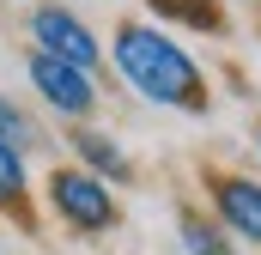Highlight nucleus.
I'll return each instance as SVG.
<instances>
[{
  "mask_svg": "<svg viewBox=\"0 0 261 255\" xmlns=\"http://www.w3.org/2000/svg\"><path fill=\"white\" fill-rule=\"evenodd\" d=\"M37 140H43V134H37V122H31V116H24V110H18V104L0 91V146H12V152H31Z\"/></svg>",
  "mask_w": 261,
  "mask_h": 255,
  "instance_id": "nucleus-9",
  "label": "nucleus"
},
{
  "mask_svg": "<svg viewBox=\"0 0 261 255\" xmlns=\"http://www.w3.org/2000/svg\"><path fill=\"white\" fill-rule=\"evenodd\" d=\"M31 37H37V55H55V61H73L85 73H97V37L85 18H73L67 6H31Z\"/></svg>",
  "mask_w": 261,
  "mask_h": 255,
  "instance_id": "nucleus-4",
  "label": "nucleus"
},
{
  "mask_svg": "<svg viewBox=\"0 0 261 255\" xmlns=\"http://www.w3.org/2000/svg\"><path fill=\"white\" fill-rule=\"evenodd\" d=\"M49 207H55V219H61L67 231H79V237H103V231L122 225V200H116V189H110L103 176H91L85 164L49 170Z\"/></svg>",
  "mask_w": 261,
  "mask_h": 255,
  "instance_id": "nucleus-2",
  "label": "nucleus"
},
{
  "mask_svg": "<svg viewBox=\"0 0 261 255\" xmlns=\"http://www.w3.org/2000/svg\"><path fill=\"white\" fill-rule=\"evenodd\" d=\"M67 140H73V158H79L91 176H103V183H134V158L103 134V128H73Z\"/></svg>",
  "mask_w": 261,
  "mask_h": 255,
  "instance_id": "nucleus-6",
  "label": "nucleus"
},
{
  "mask_svg": "<svg viewBox=\"0 0 261 255\" xmlns=\"http://www.w3.org/2000/svg\"><path fill=\"white\" fill-rule=\"evenodd\" d=\"M182 249L189 255H237V243H231V231L219 225V219H200V213H182Z\"/></svg>",
  "mask_w": 261,
  "mask_h": 255,
  "instance_id": "nucleus-8",
  "label": "nucleus"
},
{
  "mask_svg": "<svg viewBox=\"0 0 261 255\" xmlns=\"http://www.w3.org/2000/svg\"><path fill=\"white\" fill-rule=\"evenodd\" d=\"M0 213H12L31 231V183H24V152L0 146Z\"/></svg>",
  "mask_w": 261,
  "mask_h": 255,
  "instance_id": "nucleus-7",
  "label": "nucleus"
},
{
  "mask_svg": "<svg viewBox=\"0 0 261 255\" xmlns=\"http://www.w3.org/2000/svg\"><path fill=\"white\" fill-rule=\"evenodd\" d=\"M31 85H37V97L55 110V116H73V122H85L91 110H97V85H91V73L73 61H55V55H31Z\"/></svg>",
  "mask_w": 261,
  "mask_h": 255,
  "instance_id": "nucleus-5",
  "label": "nucleus"
},
{
  "mask_svg": "<svg viewBox=\"0 0 261 255\" xmlns=\"http://www.w3.org/2000/svg\"><path fill=\"white\" fill-rule=\"evenodd\" d=\"M255 152H261V128H255Z\"/></svg>",
  "mask_w": 261,
  "mask_h": 255,
  "instance_id": "nucleus-11",
  "label": "nucleus"
},
{
  "mask_svg": "<svg viewBox=\"0 0 261 255\" xmlns=\"http://www.w3.org/2000/svg\"><path fill=\"white\" fill-rule=\"evenodd\" d=\"M164 18H182V24H195V31H219V0H152Z\"/></svg>",
  "mask_w": 261,
  "mask_h": 255,
  "instance_id": "nucleus-10",
  "label": "nucleus"
},
{
  "mask_svg": "<svg viewBox=\"0 0 261 255\" xmlns=\"http://www.w3.org/2000/svg\"><path fill=\"white\" fill-rule=\"evenodd\" d=\"M206 200H213V219L231 231V243H255L261 249V183L255 176L213 170L206 176Z\"/></svg>",
  "mask_w": 261,
  "mask_h": 255,
  "instance_id": "nucleus-3",
  "label": "nucleus"
},
{
  "mask_svg": "<svg viewBox=\"0 0 261 255\" xmlns=\"http://www.w3.org/2000/svg\"><path fill=\"white\" fill-rule=\"evenodd\" d=\"M110 61H116V73H122V85L134 97H146L158 110H189V116L206 110V73H200V61L182 43H170L164 31H152V24L128 18L116 31V43H110Z\"/></svg>",
  "mask_w": 261,
  "mask_h": 255,
  "instance_id": "nucleus-1",
  "label": "nucleus"
}]
</instances>
